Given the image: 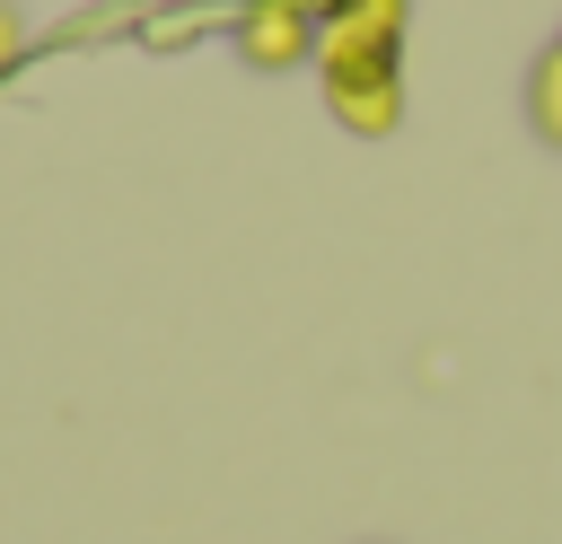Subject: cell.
<instances>
[{
    "mask_svg": "<svg viewBox=\"0 0 562 544\" xmlns=\"http://www.w3.org/2000/svg\"><path fill=\"white\" fill-rule=\"evenodd\" d=\"M395 53H404V0H351L342 18L316 26L325 88H342V79H395Z\"/></svg>",
    "mask_w": 562,
    "mask_h": 544,
    "instance_id": "cell-1",
    "label": "cell"
},
{
    "mask_svg": "<svg viewBox=\"0 0 562 544\" xmlns=\"http://www.w3.org/2000/svg\"><path fill=\"white\" fill-rule=\"evenodd\" d=\"M237 53L255 70H299L316 61V18L290 0H237Z\"/></svg>",
    "mask_w": 562,
    "mask_h": 544,
    "instance_id": "cell-2",
    "label": "cell"
},
{
    "mask_svg": "<svg viewBox=\"0 0 562 544\" xmlns=\"http://www.w3.org/2000/svg\"><path fill=\"white\" fill-rule=\"evenodd\" d=\"M325 105H334V123H342V132L386 140V132L404 123V79H342V88H325Z\"/></svg>",
    "mask_w": 562,
    "mask_h": 544,
    "instance_id": "cell-3",
    "label": "cell"
},
{
    "mask_svg": "<svg viewBox=\"0 0 562 544\" xmlns=\"http://www.w3.org/2000/svg\"><path fill=\"white\" fill-rule=\"evenodd\" d=\"M527 132L544 149H562V44L536 53V70H527Z\"/></svg>",
    "mask_w": 562,
    "mask_h": 544,
    "instance_id": "cell-4",
    "label": "cell"
},
{
    "mask_svg": "<svg viewBox=\"0 0 562 544\" xmlns=\"http://www.w3.org/2000/svg\"><path fill=\"white\" fill-rule=\"evenodd\" d=\"M18 61H26V18H18V9L0 0V79H9Z\"/></svg>",
    "mask_w": 562,
    "mask_h": 544,
    "instance_id": "cell-5",
    "label": "cell"
},
{
    "mask_svg": "<svg viewBox=\"0 0 562 544\" xmlns=\"http://www.w3.org/2000/svg\"><path fill=\"white\" fill-rule=\"evenodd\" d=\"M290 9H307V18H316V26H325V18H342V9H351V0H290Z\"/></svg>",
    "mask_w": 562,
    "mask_h": 544,
    "instance_id": "cell-6",
    "label": "cell"
}]
</instances>
